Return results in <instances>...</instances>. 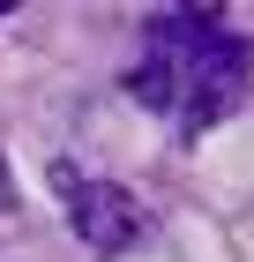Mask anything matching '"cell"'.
<instances>
[{
    "label": "cell",
    "mask_w": 254,
    "mask_h": 262,
    "mask_svg": "<svg viewBox=\"0 0 254 262\" xmlns=\"http://www.w3.org/2000/svg\"><path fill=\"white\" fill-rule=\"evenodd\" d=\"M127 90L179 135H202L247 98V53L217 8H157L142 23V60L127 68Z\"/></svg>",
    "instance_id": "1"
},
{
    "label": "cell",
    "mask_w": 254,
    "mask_h": 262,
    "mask_svg": "<svg viewBox=\"0 0 254 262\" xmlns=\"http://www.w3.org/2000/svg\"><path fill=\"white\" fill-rule=\"evenodd\" d=\"M60 195H67V225L90 255H127L142 240V202L112 180H82V172H60Z\"/></svg>",
    "instance_id": "2"
},
{
    "label": "cell",
    "mask_w": 254,
    "mask_h": 262,
    "mask_svg": "<svg viewBox=\"0 0 254 262\" xmlns=\"http://www.w3.org/2000/svg\"><path fill=\"white\" fill-rule=\"evenodd\" d=\"M0 15H8V0H0Z\"/></svg>",
    "instance_id": "3"
}]
</instances>
